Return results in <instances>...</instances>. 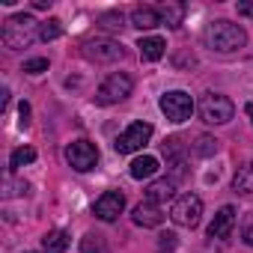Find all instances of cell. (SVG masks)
<instances>
[{"label": "cell", "mask_w": 253, "mask_h": 253, "mask_svg": "<svg viewBox=\"0 0 253 253\" xmlns=\"http://www.w3.org/2000/svg\"><path fill=\"white\" fill-rule=\"evenodd\" d=\"M203 39H206V45L211 48V51H217V54H232V51H238V48H244L247 45V33H244V27L241 24H232V21H211L209 27H206V33H203Z\"/></svg>", "instance_id": "cell-1"}, {"label": "cell", "mask_w": 253, "mask_h": 253, "mask_svg": "<svg viewBox=\"0 0 253 253\" xmlns=\"http://www.w3.org/2000/svg\"><path fill=\"white\" fill-rule=\"evenodd\" d=\"M39 24L30 18V15H12L9 21H3V30H0V39H3V45L6 48H27L36 36H39V30H36Z\"/></svg>", "instance_id": "cell-2"}, {"label": "cell", "mask_w": 253, "mask_h": 253, "mask_svg": "<svg viewBox=\"0 0 253 253\" xmlns=\"http://www.w3.org/2000/svg\"><path fill=\"white\" fill-rule=\"evenodd\" d=\"M131 89H134V81L128 75H125V72H113L95 89V101L98 104H119V101H125V98L131 95Z\"/></svg>", "instance_id": "cell-3"}, {"label": "cell", "mask_w": 253, "mask_h": 253, "mask_svg": "<svg viewBox=\"0 0 253 253\" xmlns=\"http://www.w3.org/2000/svg\"><path fill=\"white\" fill-rule=\"evenodd\" d=\"M200 116L203 122L209 125H223L235 116V104L226 98V95H217V92H206L200 98Z\"/></svg>", "instance_id": "cell-4"}, {"label": "cell", "mask_w": 253, "mask_h": 253, "mask_svg": "<svg viewBox=\"0 0 253 253\" xmlns=\"http://www.w3.org/2000/svg\"><path fill=\"white\" fill-rule=\"evenodd\" d=\"M158 104H161V113H164L170 122H185V119H191V113H194V98H191L185 89H170V92H164Z\"/></svg>", "instance_id": "cell-5"}, {"label": "cell", "mask_w": 253, "mask_h": 253, "mask_svg": "<svg viewBox=\"0 0 253 253\" xmlns=\"http://www.w3.org/2000/svg\"><path fill=\"white\" fill-rule=\"evenodd\" d=\"M149 137H152V125H149V122H131L128 128L116 137L113 149H116L119 155H131V152L143 149V146L149 143Z\"/></svg>", "instance_id": "cell-6"}, {"label": "cell", "mask_w": 253, "mask_h": 253, "mask_svg": "<svg viewBox=\"0 0 253 253\" xmlns=\"http://www.w3.org/2000/svg\"><path fill=\"white\" fill-rule=\"evenodd\" d=\"M170 217H173V223H179V226H188V229L197 226L200 217H203V200H200L197 194H182V197L173 203Z\"/></svg>", "instance_id": "cell-7"}, {"label": "cell", "mask_w": 253, "mask_h": 253, "mask_svg": "<svg viewBox=\"0 0 253 253\" xmlns=\"http://www.w3.org/2000/svg\"><path fill=\"white\" fill-rule=\"evenodd\" d=\"M66 158H69V164H72L78 173H86V170H92V167L98 164V149H95L89 140H75V143H69Z\"/></svg>", "instance_id": "cell-8"}, {"label": "cell", "mask_w": 253, "mask_h": 253, "mask_svg": "<svg viewBox=\"0 0 253 253\" xmlns=\"http://www.w3.org/2000/svg\"><path fill=\"white\" fill-rule=\"evenodd\" d=\"M122 209H125V197H122V191H104L95 203H92V214L98 217V220H116L119 214H122Z\"/></svg>", "instance_id": "cell-9"}, {"label": "cell", "mask_w": 253, "mask_h": 253, "mask_svg": "<svg viewBox=\"0 0 253 253\" xmlns=\"http://www.w3.org/2000/svg\"><path fill=\"white\" fill-rule=\"evenodd\" d=\"M86 57L95 63H116L122 60V45L110 39H89L86 42Z\"/></svg>", "instance_id": "cell-10"}, {"label": "cell", "mask_w": 253, "mask_h": 253, "mask_svg": "<svg viewBox=\"0 0 253 253\" xmlns=\"http://www.w3.org/2000/svg\"><path fill=\"white\" fill-rule=\"evenodd\" d=\"M134 223L137 226H143V229H149V226H161L164 223V211H161V206L158 203H149V200H143L140 206H134Z\"/></svg>", "instance_id": "cell-11"}, {"label": "cell", "mask_w": 253, "mask_h": 253, "mask_svg": "<svg viewBox=\"0 0 253 253\" xmlns=\"http://www.w3.org/2000/svg\"><path fill=\"white\" fill-rule=\"evenodd\" d=\"M232 226H235V209L232 206H223L214 214V220L209 223V238H226L232 232Z\"/></svg>", "instance_id": "cell-12"}, {"label": "cell", "mask_w": 253, "mask_h": 253, "mask_svg": "<svg viewBox=\"0 0 253 253\" xmlns=\"http://www.w3.org/2000/svg\"><path fill=\"white\" fill-rule=\"evenodd\" d=\"M131 24H134L137 30H152V27L161 24V12H158L155 6H137V9L131 12Z\"/></svg>", "instance_id": "cell-13"}, {"label": "cell", "mask_w": 253, "mask_h": 253, "mask_svg": "<svg viewBox=\"0 0 253 253\" xmlns=\"http://www.w3.org/2000/svg\"><path fill=\"white\" fill-rule=\"evenodd\" d=\"M137 48H140V57L143 60H161L164 57V51H167V42L161 39V36H143L140 42H137Z\"/></svg>", "instance_id": "cell-14"}, {"label": "cell", "mask_w": 253, "mask_h": 253, "mask_svg": "<svg viewBox=\"0 0 253 253\" xmlns=\"http://www.w3.org/2000/svg\"><path fill=\"white\" fill-rule=\"evenodd\" d=\"M176 197V185H173V179H161V182H152L149 185V191H146V200L149 203H167V200H173Z\"/></svg>", "instance_id": "cell-15"}, {"label": "cell", "mask_w": 253, "mask_h": 253, "mask_svg": "<svg viewBox=\"0 0 253 253\" xmlns=\"http://www.w3.org/2000/svg\"><path fill=\"white\" fill-rule=\"evenodd\" d=\"M155 173H158V158L140 155V158L131 161V179H149V176H155Z\"/></svg>", "instance_id": "cell-16"}, {"label": "cell", "mask_w": 253, "mask_h": 253, "mask_svg": "<svg viewBox=\"0 0 253 253\" xmlns=\"http://www.w3.org/2000/svg\"><path fill=\"white\" fill-rule=\"evenodd\" d=\"M66 247H69V235H66L63 229L45 232V238H42V250H45V253H63Z\"/></svg>", "instance_id": "cell-17"}, {"label": "cell", "mask_w": 253, "mask_h": 253, "mask_svg": "<svg viewBox=\"0 0 253 253\" xmlns=\"http://www.w3.org/2000/svg\"><path fill=\"white\" fill-rule=\"evenodd\" d=\"M158 12H161V24H167V27H179L185 18L182 3H164V6H158Z\"/></svg>", "instance_id": "cell-18"}, {"label": "cell", "mask_w": 253, "mask_h": 253, "mask_svg": "<svg viewBox=\"0 0 253 253\" xmlns=\"http://www.w3.org/2000/svg\"><path fill=\"white\" fill-rule=\"evenodd\" d=\"M81 253H110L107 238L98 235V232H86V235L81 238Z\"/></svg>", "instance_id": "cell-19"}, {"label": "cell", "mask_w": 253, "mask_h": 253, "mask_svg": "<svg viewBox=\"0 0 253 253\" xmlns=\"http://www.w3.org/2000/svg\"><path fill=\"white\" fill-rule=\"evenodd\" d=\"M232 188L241 191V194H253V161L244 164V167H238V173L232 179Z\"/></svg>", "instance_id": "cell-20"}, {"label": "cell", "mask_w": 253, "mask_h": 253, "mask_svg": "<svg viewBox=\"0 0 253 253\" xmlns=\"http://www.w3.org/2000/svg\"><path fill=\"white\" fill-rule=\"evenodd\" d=\"M60 36H63V21L48 18V21L39 24V39H42V42H54V39H60Z\"/></svg>", "instance_id": "cell-21"}, {"label": "cell", "mask_w": 253, "mask_h": 253, "mask_svg": "<svg viewBox=\"0 0 253 253\" xmlns=\"http://www.w3.org/2000/svg\"><path fill=\"white\" fill-rule=\"evenodd\" d=\"M33 161H36V149H33V146H18V149L12 152V158H9L12 170H18V167H24V164H33Z\"/></svg>", "instance_id": "cell-22"}, {"label": "cell", "mask_w": 253, "mask_h": 253, "mask_svg": "<svg viewBox=\"0 0 253 253\" xmlns=\"http://www.w3.org/2000/svg\"><path fill=\"white\" fill-rule=\"evenodd\" d=\"M24 72H27V75H42V72H48V57H33V60H27V63H24Z\"/></svg>", "instance_id": "cell-23"}, {"label": "cell", "mask_w": 253, "mask_h": 253, "mask_svg": "<svg viewBox=\"0 0 253 253\" xmlns=\"http://www.w3.org/2000/svg\"><path fill=\"white\" fill-rule=\"evenodd\" d=\"M214 152H217V140L203 134V137L197 140V155H214Z\"/></svg>", "instance_id": "cell-24"}, {"label": "cell", "mask_w": 253, "mask_h": 253, "mask_svg": "<svg viewBox=\"0 0 253 253\" xmlns=\"http://www.w3.org/2000/svg\"><path fill=\"white\" fill-rule=\"evenodd\" d=\"M241 238H244V244L253 247V214L244 217V223H241Z\"/></svg>", "instance_id": "cell-25"}, {"label": "cell", "mask_w": 253, "mask_h": 253, "mask_svg": "<svg viewBox=\"0 0 253 253\" xmlns=\"http://www.w3.org/2000/svg\"><path fill=\"white\" fill-rule=\"evenodd\" d=\"M238 12H241L244 18H253V3H238Z\"/></svg>", "instance_id": "cell-26"}, {"label": "cell", "mask_w": 253, "mask_h": 253, "mask_svg": "<svg viewBox=\"0 0 253 253\" xmlns=\"http://www.w3.org/2000/svg\"><path fill=\"white\" fill-rule=\"evenodd\" d=\"M173 244H176V235H173V232L161 235V247H173Z\"/></svg>", "instance_id": "cell-27"}, {"label": "cell", "mask_w": 253, "mask_h": 253, "mask_svg": "<svg viewBox=\"0 0 253 253\" xmlns=\"http://www.w3.org/2000/svg\"><path fill=\"white\" fill-rule=\"evenodd\" d=\"M27 116H30V104L24 101V104H21V125H27V122H30Z\"/></svg>", "instance_id": "cell-28"}, {"label": "cell", "mask_w": 253, "mask_h": 253, "mask_svg": "<svg viewBox=\"0 0 253 253\" xmlns=\"http://www.w3.org/2000/svg\"><path fill=\"white\" fill-rule=\"evenodd\" d=\"M244 110H247V113H250V116H253V104H247V107H244Z\"/></svg>", "instance_id": "cell-29"}]
</instances>
